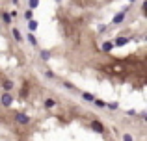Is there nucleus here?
I'll return each instance as SVG.
<instances>
[{"mask_svg":"<svg viewBox=\"0 0 147 141\" xmlns=\"http://www.w3.org/2000/svg\"><path fill=\"white\" fill-rule=\"evenodd\" d=\"M22 17H24L26 21H32L34 19V9H26L24 13H22Z\"/></svg>","mask_w":147,"mask_h":141,"instance_id":"13","label":"nucleus"},{"mask_svg":"<svg viewBox=\"0 0 147 141\" xmlns=\"http://www.w3.org/2000/svg\"><path fill=\"white\" fill-rule=\"evenodd\" d=\"M112 48H114V45H112V41H104V43H102V52H110Z\"/></svg>","mask_w":147,"mask_h":141,"instance_id":"11","label":"nucleus"},{"mask_svg":"<svg viewBox=\"0 0 147 141\" xmlns=\"http://www.w3.org/2000/svg\"><path fill=\"white\" fill-rule=\"evenodd\" d=\"M106 106H108L110 110H117V108H119V104H117V102H110V104H106Z\"/></svg>","mask_w":147,"mask_h":141,"instance_id":"19","label":"nucleus"},{"mask_svg":"<svg viewBox=\"0 0 147 141\" xmlns=\"http://www.w3.org/2000/svg\"><path fill=\"white\" fill-rule=\"evenodd\" d=\"M2 21L6 22V24H11V17H9V13H7V11H2Z\"/></svg>","mask_w":147,"mask_h":141,"instance_id":"14","label":"nucleus"},{"mask_svg":"<svg viewBox=\"0 0 147 141\" xmlns=\"http://www.w3.org/2000/svg\"><path fill=\"white\" fill-rule=\"evenodd\" d=\"M37 26H39V24H37V21H34V19H32V21H28V30H30V32H36Z\"/></svg>","mask_w":147,"mask_h":141,"instance_id":"12","label":"nucleus"},{"mask_svg":"<svg viewBox=\"0 0 147 141\" xmlns=\"http://www.w3.org/2000/svg\"><path fill=\"white\" fill-rule=\"evenodd\" d=\"M93 104L97 106V108H106V104H108V102L100 100V98H95V100H93Z\"/></svg>","mask_w":147,"mask_h":141,"instance_id":"15","label":"nucleus"},{"mask_svg":"<svg viewBox=\"0 0 147 141\" xmlns=\"http://www.w3.org/2000/svg\"><path fill=\"white\" fill-rule=\"evenodd\" d=\"M123 141H132V136H130V134H125V136H123Z\"/></svg>","mask_w":147,"mask_h":141,"instance_id":"21","label":"nucleus"},{"mask_svg":"<svg viewBox=\"0 0 147 141\" xmlns=\"http://www.w3.org/2000/svg\"><path fill=\"white\" fill-rule=\"evenodd\" d=\"M129 41H132V37H125V35H119V37H115V39H112V45L114 47H125Z\"/></svg>","mask_w":147,"mask_h":141,"instance_id":"1","label":"nucleus"},{"mask_svg":"<svg viewBox=\"0 0 147 141\" xmlns=\"http://www.w3.org/2000/svg\"><path fill=\"white\" fill-rule=\"evenodd\" d=\"M127 11H129L127 7H125V9H121V11H119V13L115 15L114 19H112V24H121V22L125 21V17H127Z\"/></svg>","mask_w":147,"mask_h":141,"instance_id":"4","label":"nucleus"},{"mask_svg":"<svg viewBox=\"0 0 147 141\" xmlns=\"http://www.w3.org/2000/svg\"><path fill=\"white\" fill-rule=\"evenodd\" d=\"M127 115H136V110H127Z\"/></svg>","mask_w":147,"mask_h":141,"instance_id":"23","label":"nucleus"},{"mask_svg":"<svg viewBox=\"0 0 147 141\" xmlns=\"http://www.w3.org/2000/svg\"><path fill=\"white\" fill-rule=\"evenodd\" d=\"M63 87H65V89H75V86H73V84H69V82H65Z\"/></svg>","mask_w":147,"mask_h":141,"instance_id":"20","label":"nucleus"},{"mask_svg":"<svg viewBox=\"0 0 147 141\" xmlns=\"http://www.w3.org/2000/svg\"><path fill=\"white\" fill-rule=\"evenodd\" d=\"M45 74H47L49 78H56V76H54V74H52V72H50V71H45Z\"/></svg>","mask_w":147,"mask_h":141,"instance_id":"25","label":"nucleus"},{"mask_svg":"<svg viewBox=\"0 0 147 141\" xmlns=\"http://www.w3.org/2000/svg\"><path fill=\"white\" fill-rule=\"evenodd\" d=\"M39 58L43 59V61H49V59L52 58V54H50V50H41L39 52Z\"/></svg>","mask_w":147,"mask_h":141,"instance_id":"8","label":"nucleus"},{"mask_svg":"<svg viewBox=\"0 0 147 141\" xmlns=\"http://www.w3.org/2000/svg\"><path fill=\"white\" fill-rule=\"evenodd\" d=\"M30 9H36V7H37V4H39V0H30Z\"/></svg>","mask_w":147,"mask_h":141,"instance_id":"17","label":"nucleus"},{"mask_svg":"<svg viewBox=\"0 0 147 141\" xmlns=\"http://www.w3.org/2000/svg\"><path fill=\"white\" fill-rule=\"evenodd\" d=\"M56 104H58V102L54 100V98H47V100L43 102V106H45V108H49V110H50V108H54Z\"/></svg>","mask_w":147,"mask_h":141,"instance_id":"10","label":"nucleus"},{"mask_svg":"<svg viewBox=\"0 0 147 141\" xmlns=\"http://www.w3.org/2000/svg\"><path fill=\"white\" fill-rule=\"evenodd\" d=\"M129 2H130V4H132V2H136V0H129Z\"/></svg>","mask_w":147,"mask_h":141,"instance_id":"26","label":"nucleus"},{"mask_svg":"<svg viewBox=\"0 0 147 141\" xmlns=\"http://www.w3.org/2000/svg\"><path fill=\"white\" fill-rule=\"evenodd\" d=\"M15 121H17L19 124H30V117L26 115V113H21V112L15 113Z\"/></svg>","mask_w":147,"mask_h":141,"instance_id":"5","label":"nucleus"},{"mask_svg":"<svg viewBox=\"0 0 147 141\" xmlns=\"http://www.w3.org/2000/svg\"><path fill=\"white\" fill-rule=\"evenodd\" d=\"M82 98H84L86 102H93V100H95V95H93V93H88V91H84V93H82Z\"/></svg>","mask_w":147,"mask_h":141,"instance_id":"9","label":"nucleus"},{"mask_svg":"<svg viewBox=\"0 0 147 141\" xmlns=\"http://www.w3.org/2000/svg\"><path fill=\"white\" fill-rule=\"evenodd\" d=\"M26 93H28V84H24V87H22V91H21V97L24 98V97H26Z\"/></svg>","mask_w":147,"mask_h":141,"instance_id":"18","label":"nucleus"},{"mask_svg":"<svg viewBox=\"0 0 147 141\" xmlns=\"http://www.w3.org/2000/svg\"><path fill=\"white\" fill-rule=\"evenodd\" d=\"M106 30H108V26H106V24H102V26H100V28H99V32H100V33H104V32H106Z\"/></svg>","mask_w":147,"mask_h":141,"instance_id":"22","label":"nucleus"},{"mask_svg":"<svg viewBox=\"0 0 147 141\" xmlns=\"http://www.w3.org/2000/svg\"><path fill=\"white\" fill-rule=\"evenodd\" d=\"M2 87H4V91H6V93H11V91H13V87H15V84L11 82V80H4V82H2Z\"/></svg>","mask_w":147,"mask_h":141,"instance_id":"6","label":"nucleus"},{"mask_svg":"<svg viewBox=\"0 0 147 141\" xmlns=\"http://www.w3.org/2000/svg\"><path fill=\"white\" fill-rule=\"evenodd\" d=\"M56 2H61V0H56Z\"/></svg>","mask_w":147,"mask_h":141,"instance_id":"27","label":"nucleus"},{"mask_svg":"<svg viewBox=\"0 0 147 141\" xmlns=\"http://www.w3.org/2000/svg\"><path fill=\"white\" fill-rule=\"evenodd\" d=\"M145 9H147V2L144 0V2H142V11H144V13H145Z\"/></svg>","mask_w":147,"mask_h":141,"instance_id":"24","label":"nucleus"},{"mask_svg":"<svg viewBox=\"0 0 147 141\" xmlns=\"http://www.w3.org/2000/svg\"><path fill=\"white\" fill-rule=\"evenodd\" d=\"M28 43H30V45H34V47L37 45V39L34 37V33H28Z\"/></svg>","mask_w":147,"mask_h":141,"instance_id":"16","label":"nucleus"},{"mask_svg":"<svg viewBox=\"0 0 147 141\" xmlns=\"http://www.w3.org/2000/svg\"><path fill=\"white\" fill-rule=\"evenodd\" d=\"M0 102H2V106L9 108V106L13 104V95H11V93H6V91H4L2 97H0Z\"/></svg>","mask_w":147,"mask_h":141,"instance_id":"2","label":"nucleus"},{"mask_svg":"<svg viewBox=\"0 0 147 141\" xmlns=\"http://www.w3.org/2000/svg\"><path fill=\"white\" fill-rule=\"evenodd\" d=\"M11 33H13V37H15V41H17V43H22V33L19 32L17 28H11Z\"/></svg>","mask_w":147,"mask_h":141,"instance_id":"7","label":"nucleus"},{"mask_svg":"<svg viewBox=\"0 0 147 141\" xmlns=\"http://www.w3.org/2000/svg\"><path fill=\"white\" fill-rule=\"evenodd\" d=\"M90 128L93 132H97V134H104V130H106V128H104V124L99 123V121H91V123H90Z\"/></svg>","mask_w":147,"mask_h":141,"instance_id":"3","label":"nucleus"}]
</instances>
